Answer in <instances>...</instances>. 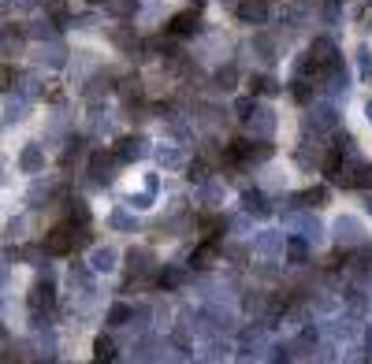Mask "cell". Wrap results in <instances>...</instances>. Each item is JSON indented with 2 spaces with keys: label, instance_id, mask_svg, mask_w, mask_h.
<instances>
[{
  "label": "cell",
  "instance_id": "6da1fadb",
  "mask_svg": "<svg viewBox=\"0 0 372 364\" xmlns=\"http://www.w3.org/2000/svg\"><path fill=\"white\" fill-rule=\"evenodd\" d=\"M41 249L49 253V257H67L71 249H75V231H71L67 223H60V227H52L49 234H45V242H41Z\"/></svg>",
  "mask_w": 372,
  "mask_h": 364
},
{
  "label": "cell",
  "instance_id": "7a4b0ae2",
  "mask_svg": "<svg viewBox=\"0 0 372 364\" xmlns=\"http://www.w3.org/2000/svg\"><path fill=\"white\" fill-rule=\"evenodd\" d=\"M145 152H149V141H145L142 134H127V138L116 141V160L120 163H134V160H142Z\"/></svg>",
  "mask_w": 372,
  "mask_h": 364
},
{
  "label": "cell",
  "instance_id": "3957f363",
  "mask_svg": "<svg viewBox=\"0 0 372 364\" xmlns=\"http://www.w3.org/2000/svg\"><path fill=\"white\" fill-rule=\"evenodd\" d=\"M201 30V15L190 8V12H179V15H171V23H168V34L171 38H194V34Z\"/></svg>",
  "mask_w": 372,
  "mask_h": 364
},
{
  "label": "cell",
  "instance_id": "277c9868",
  "mask_svg": "<svg viewBox=\"0 0 372 364\" xmlns=\"http://www.w3.org/2000/svg\"><path fill=\"white\" fill-rule=\"evenodd\" d=\"M116 163H120V160H116V152L97 149L94 157H89V175H94V182H112V179H116V175H112Z\"/></svg>",
  "mask_w": 372,
  "mask_h": 364
},
{
  "label": "cell",
  "instance_id": "5b68a950",
  "mask_svg": "<svg viewBox=\"0 0 372 364\" xmlns=\"http://www.w3.org/2000/svg\"><path fill=\"white\" fill-rule=\"evenodd\" d=\"M234 12H239L242 23H265L268 19V0H242V4H234Z\"/></svg>",
  "mask_w": 372,
  "mask_h": 364
},
{
  "label": "cell",
  "instance_id": "8992f818",
  "mask_svg": "<svg viewBox=\"0 0 372 364\" xmlns=\"http://www.w3.org/2000/svg\"><path fill=\"white\" fill-rule=\"evenodd\" d=\"M216 253H220V242L208 238V242H201L194 253H190V264H194V268H208V264L216 260Z\"/></svg>",
  "mask_w": 372,
  "mask_h": 364
},
{
  "label": "cell",
  "instance_id": "52a82bcc",
  "mask_svg": "<svg viewBox=\"0 0 372 364\" xmlns=\"http://www.w3.org/2000/svg\"><path fill=\"white\" fill-rule=\"evenodd\" d=\"M19 168L26 171V175H34V171H41V168H45V152H41V145H26L23 157H19Z\"/></svg>",
  "mask_w": 372,
  "mask_h": 364
},
{
  "label": "cell",
  "instance_id": "ba28073f",
  "mask_svg": "<svg viewBox=\"0 0 372 364\" xmlns=\"http://www.w3.org/2000/svg\"><path fill=\"white\" fill-rule=\"evenodd\" d=\"M250 130L261 134V138H268V134L276 130V115H272V108H261L257 115H250Z\"/></svg>",
  "mask_w": 372,
  "mask_h": 364
},
{
  "label": "cell",
  "instance_id": "9c48e42d",
  "mask_svg": "<svg viewBox=\"0 0 372 364\" xmlns=\"http://www.w3.org/2000/svg\"><path fill=\"white\" fill-rule=\"evenodd\" d=\"M242 201H246V212L261 216V220L272 216V208H268V201H265V194H261V190H246V194H242Z\"/></svg>",
  "mask_w": 372,
  "mask_h": 364
},
{
  "label": "cell",
  "instance_id": "30bf717a",
  "mask_svg": "<svg viewBox=\"0 0 372 364\" xmlns=\"http://www.w3.org/2000/svg\"><path fill=\"white\" fill-rule=\"evenodd\" d=\"M335 231H339V242H347V245L361 242V223H358V220H350V216L335 223Z\"/></svg>",
  "mask_w": 372,
  "mask_h": 364
},
{
  "label": "cell",
  "instance_id": "8fae6325",
  "mask_svg": "<svg viewBox=\"0 0 372 364\" xmlns=\"http://www.w3.org/2000/svg\"><path fill=\"white\" fill-rule=\"evenodd\" d=\"M350 186L372 190V163H353V168H350Z\"/></svg>",
  "mask_w": 372,
  "mask_h": 364
},
{
  "label": "cell",
  "instance_id": "7c38bea8",
  "mask_svg": "<svg viewBox=\"0 0 372 364\" xmlns=\"http://www.w3.org/2000/svg\"><path fill=\"white\" fill-rule=\"evenodd\" d=\"M250 93L276 97V93H279V82H276V78H268V75H257V78H250Z\"/></svg>",
  "mask_w": 372,
  "mask_h": 364
},
{
  "label": "cell",
  "instance_id": "4fadbf2b",
  "mask_svg": "<svg viewBox=\"0 0 372 364\" xmlns=\"http://www.w3.org/2000/svg\"><path fill=\"white\" fill-rule=\"evenodd\" d=\"M116 260H120V257H116L112 245H105V249H94V268H97V271H112Z\"/></svg>",
  "mask_w": 372,
  "mask_h": 364
},
{
  "label": "cell",
  "instance_id": "5bb4252c",
  "mask_svg": "<svg viewBox=\"0 0 372 364\" xmlns=\"http://www.w3.org/2000/svg\"><path fill=\"white\" fill-rule=\"evenodd\" d=\"M19 45H23V30H4L0 34V52H4V56L19 52Z\"/></svg>",
  "mask_w": 372,
  "mask_h": 364
},
{
  "label": "cell",
  "instance_id": "9a60e30c",
  "mask_svg": "<svg viewBox=\"0 0 372 364\" xmlns=\"http://www.w3.org/2000/svg\"><path fill=\"white\" fill-rule=\"evenodd\" d=\"M290 97H294L298 104H309V101H313V89H309V82H305L302 75L290 82Z\"/></svg>",
  "mask_w": 372,
  "mask_h": 364
},
{
  "label": "cell",
  "instance_id": "2e32d148",
  "mask_svg": "<svg viewBox=\"0 0 372 364\" xmlns=\"http://www.w3.org/2000/svg\"><path fill=\"white\" fill-rule=\"evenodd\" d=\"M298 201L309 205V208H320L324 201H328V190H324V186H313V190H305V194H298Z\"/></svg>",
  "mask_w": 372,
  "mask_h": 364
},
{
  "label": "cell",
  "instance_id": "e0dca14e",
  "mask_svg": "<svg viewBox=\"0 0 372 364\" xmlns=\"http://www.w3.org/2000/svg\"><path fill=\"white\" fill-rule=\"evenodd\" d=\"M63 56H67V52H63L56 41H52L49 49H41V56H38V60H41V63H49V67H63Z\"/></svg>",
  "mask_w": 372,
  "mask_h": 364
},
{
  "label": "cell",
  "instance_id": "ac0fdd59",
  "mask_svg": "<svg viewBox=\"0 0 372 364\" xmlns=\"http://www.w3.org/2000/svg\"><path fill=\"white\" fill-rule=\"evenodd\" d=\"M26 108H30V101L26 97H19V101H8V123H19V120H26Z\"/></svg>",
  "mask_w": 372,
  "mask_h": 364
},
{
  "label": "cell",
  "instance_id": "d6986e66",
  "mask_svg": "<svg viewBox=\"0 0 372 364\" xmlns=\"http://www.w3.org/2000/svg\"><path fill=\"white\" fill-rule=\"evenodd\" d=\"M94 353H97V364H108L116 357V345H112V339H97L94 342Z\"/></svg>",
  "mask_w": 372,
  "mask_h": 364
},
{
  "label": "cell",
  "instance_id": "ffe728a7",
  "mask_svg": "<svg viewBox=\"0 0 372 364\" xmlns=\"http://www.w3.org/2000/svg\"><path fill=\"white\" fill-rule=\"evenodd\" d=\"M127 260H131V271H138V275L149 268V253H145V249H131V257H127Z\"/></svg>",
  "mask_w": 372,
  "mask_h": 364
},
{
  "label": "cell",
  "instance_id": "44dd1931",
  "mask_svg": "<svg viewBox=\"0 0 372 364\" xmlns=\"http://www.w3.org/2000/svg\"><path fill=\"white\" fill-rule=\"evenodd\" d=\"M78 220V227H86L89 223V208H86V201H71V223Z\"/></svg>",
  "mask_w": 372,
  "mask_h": 364
},
{
  "label": "cell",
  "instance_id": "7402d4cb",
  "mask_svg": "<svg viewBox=\"0 0 372 364\" xmlns=\"http://www.w3.org/2000/svg\"><path fill=\"white\" fill-rule=\"evenodd\" d=\"M30 38H38V41H52V38H56V30H52L49 23H34V26H30Z\"/></svg>",
  "mask_w": 372,
  "mask_h": 364
},
{
  "label": "cell",
  "instance_id": "603a6c76",
  "mask_svg": "<svg viewBox=\"0 0 372 364\" xmlns=\"http://www.w3.org/2000/svg\"><path fill=\"white\" fill-rule=\"evenodd\" d=\"M19 89H23V97H26V101H30V97H38V93H41V86H38V82H34L30 75H19Z\"/></svg>",
  "mask_w": 372,
  "mask_h": 364
},
{
  "label": "cell",
  "instance_id": "cb8c5ba5",
  "mask_svg": "<svg viewBox=\"0 0 372 364\" xmlns=\"http://www.w3.org/2000/svg\"><path fill=\"white\" fill-rule=\"evenodd\" d=\"M157 160L164 163V168H179V163H183V157H179L175 149H157Z\"/></svg>",
  "mask_w": 372,
  "mask_h": 364
},
{
  "label": "cell",
  "instance_id": "d4e9b609",
  "mask_svg": "<svg viewBox=\"0 0 372 364\" xmlns=\"http://www.w3.org/2000/svg\"><path fill=\"white\" fill-rule=\"evenodd\" d=\"M108 12H116V15H131V12H134V0H108Z\"/></svg>",
  "mask_w": 372,
  "mask_h": 364
},
{
  "label": "cell",
  "instance_id": "484cf974",
  "mask_svg": "<svg viewBox=\"0 0 372 364\" xmlns=\"http://www.w3.org/2000/svg\"><path fill=\"white\" fill-rule=\"evenodd\" d=\"M290 260H305V242L302 238H290Z\"/></svg>",
  "mask_w": 372,
  "mask_h": 364
},
{
  "label": "cell",
  "instance_id": "4316f807",
  "mask_svg": "<svg viewBox=\"0 0 372 364\" xmlns=\"http://www.w3.org/2000/svg\"><path fill=\"white\" fill-rule=\"evenodd\" d=\"M127 316H131V308H127V305H116V308H112V316H108V320H112L116 327H120V323L127 320Z\"/></svg>",
  "mask_w": 372,
  "mask_h": 364
},
{
  "label": "cell",
  "instance_id": "83f0119b",
  "mask_svg": "<svg viewBox=\"0 0 372 364\" xmlns=\"http://www.w3.org/2000/svg\"><path fill=\"white\" fill-rule=\"evenodd\" d=\"M216 82H220L223 89H231V82H234V67H223L220 75H216Z\"/></svg>",
  "mask_w": 372,
  "mask_h": 364
},
{
  "label": "cell",
  "instance_id": "f1b7e54d",
  "mask_svg": "<svg viewBox=\"0 0 372 364\" xmlns=\"http://www.w3.org/2000/svg\"><path fill=\"white\" fill-rule=\"evenodd\" d=\"M234 112H239L242 120H250V112H253V101H250V97H246V101H239V104H234Z\"/></svg>",
  "mask_w": 372,
  "mask_h": 364
},
{
  "label": "cell",
  "instance_id": "f546056e",
  "mask_svg": "<svg viewBox=\"0 0 372 364\" xmlns=\"http://www.w3.org/2000/svg\"><path fill=\"white\" fill-rule=\"evenodd\" d=\"M190 179H197V182H201V179H205V163H201V160H197V163H194V168H190Z\"/></svg>",
  "mask_w": 372,
  "mask_h": 364
},
{
  "label": "cell",
  "instance_id": "4dcf8cb0",
  "mask_svg": "<svg viewBox=\"0 0 372 364\" xmlns=\"http://www.w3.org/2000/svg\"><path fill=\"white\" fill-rule=\"evenodd\" d=\"M41 8H49V12H63V0H41Z\"/></svg>",
  "mask_w": 372,
  "mask_h": 364
},
{
  "label": "cell",
  "instance_id": "1f68e13d",
  "mask_svg": "<svg viewBox=\"0 0 372 364\" xmlns=\"http://www.w3.org/2000/svg\"><path fill=\"white\" fill-rule=\"evenodd\" d=\"M8 279V260H0V283Z\"/></svg>",
  "mask_w": 372,
  "mask_h": 364
},
{
  "label": "cell",
  "instance_id": "d6a6232c",
  "mask_svg": "<svg viewBox=\"0 0 372 364\" xmlns=\"http://www.w3.org/2000/svg\"><path fill=\"white\" fill-rule=\"evenodd\" d=\"M365 120H369V123H372V101H369V104H365Z\"/></svg>",
  "mask_w": 372,
  "mask_h": 364
},
{
  "label": "cell",
  "instance_id": "836d02e7",
  "mask_svg": "<svg viewBox=\"0 0 372 364\" xmlns=\"http://www.w3.org/2000/svg\"><path fill=\"white\" fill-rule=\"evenodd\" d=\"M369 212H372V194H369Z\"/></svg>",
  "mask_w": 372,
  "mask_h": 364
},
{
  "label": "cell",
  "instance_id": "e575fe53",
  "mask_svg": "<svg viewBox=\"0 0 372 364\" xmlns=\"http://www.w3.org/2000/svg\"><path fill=\"white\" fill-rule=\"evenodd\" d=\"M369 4H372V0H369Z\"/></svg>",
  "mask_w": 372,
  "mask_h": 364
},
{
  "label": "cell",
  "instance_id": "d590c367",
  "mask_svg": "<svg viewBox=\"0 0 372 364\" xmlns=\"http://www.w3.org/2000/svg\"><path fill=\"white\" fill-rule=\"evenodd\" d=\"M94 364H97V361H94Z\"/></svg>",
  "mask_w": 372,
  "mask_h": 364
}]
</instances>
